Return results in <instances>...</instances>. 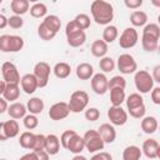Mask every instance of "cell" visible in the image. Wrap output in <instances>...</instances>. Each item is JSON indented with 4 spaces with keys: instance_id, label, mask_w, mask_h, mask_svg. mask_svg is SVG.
I'll return each mask as SVG.
<instances>
[{
    "instance_id": "9a60e30c",
    "label": "cell",
    "mask_w": 160,
    "mask_h": 160,
    "mask_svg": "<svg viewBox=\"0 0 160 160\" xmlns=\"http://www.w3.org/2000/svg\"><path fill=\"white\" fill-rule=\"evenodd\" d=\"M20 85H21V89L24 90V92L28 94V95L34 94V92L36 91V89L39 88L38 79L35 78L34 74H25V75L21 78Z\"/></svg>"
},
{
    "instance_id": "277c9868",
    "label": "cell",
    "mask_w": 160,
    "mask_h": 160,
    "mask_svg": "<svg viewBox=\"0 0 160 160\" xmlns=\"http://www.w3.org/2000/svg\"><path fill=\"white\" fill-rule=\"evenodd\" d=\"M24 48V39L19 35H1L0 50L2 52H18Z\"/></svg>"
},
{
    "instance_id": "9c48e42d",
    "label": "cell",
    "mask_w": 160,
    "mask_h": 160,
    "mask_svg": "<svg viewBox=\"0 0 160 160\" xmlns=\"http://www.w3.org/2000/svg\"><path fill=\"white\" fill-rule=\"evenodd\" d=\"M50 72H51V68L48 62L45 61H39L35 64L34 66V75L38 79L39 82V88H45L49 82V78H50Z\"/></svg>"
},
{
    "instance_id": "1f68e13d",
    "label": "cell",
    "mask_w": 160,
    "mask_h": 160,
    "mask_svg": "<svg viewBox=\"0 0 160 160\" xmlns=\"http://www.w3.org/2000/svg\"><path fill=\"white\" fill-rule=\"evenodd\" d=\"M130 22L134 26H145L148 22V14L141 10H135L130 15Z\"/></svg>"
},
{
    "instance_id": "5b68a950",
    "label": "cell",
    "mask_w": 160,
    "mask_h": 160,
    "mask_svg": "<svg viewBox=\"0 0 160 160\" xmlns=\"http://www.w3.org/2000/svg\"><path fill=\"white\" fill-rule=\"evenodd\" d=\"M82 138L85 141V149L89 152H99L105 146V142L98 130H88Z\"/></svg>"
},
{
    "instance_id": "be15d7a7",
    "label": "cell",
    "mask_w": 160,
    "mask_h": 160,
    "mask_svg": "<svg viewBox=\"0 0 160 160\" xmlns=\"http://www.w3.org/2000/svg\"><path fill=\"white\" fill-rule=\"evenodd\" d=\"M158 52H159V55H160V44H159V48H158Z\"/></svg>"
},
{
    "instance_id": "30bf717a",
    "label": "cell",
    "mask_w": 160,
    "mask_h": 160,
    "mask_svg": "<svg viewBox=\"0 0 160 160\" xmlns=\"http://www.w3.org/2000/svg\"><path fill=\"white\" fill-rule=\"evenodd\" d=\"M20 132V126L19 122L14 119L11 120H6L0 122V140H6V139H11L18 136Z\"/></svg>"
},
{
    "instance_id": "4fadbf2b",
    "label": "cell",
    "mask_w": 160,
    "mask_h": 160,
    "mask_svg": "<svg viewBox=\"0 0 160 160\" xmlns=\"http://www.w3.org/2000/svg\"><path fill=\"white\" fill-rule=\"evenodd\" d=\"M108 118L111 125L121 126L125 125L128 121V112L121 106H110L108 110Z\"/></svg>"
},
{
    "instance_id": "ee69618b",
    "label": "cell",
    "mask_w": 160,
    "mask_h": 160,
    "mask_svg": "<svg viewBox=\"0 0 160 160\" xmlns=\"http://www.w3.org/2000/svg\"><path fill=\"white\" fill-rule=\"evenodd\" d=\"M100 118V111L98 108H89L85 110V119L89 121H96Z\"/></svg>"
},
{
    "instance_id": "9f6ffc18",
    "label": "cell",
    "mask_w": 160,
    "mask_h": 160,
    "mask_svg": "<svg viewBox=\"0 0 160 160\" xmlns=\"http://www.w3.org/2000/svg\"><path fill=\"white\" fill-rule=\"evenodd\" d=\"M6 25H9V18H6L5 15H0V29H4Z\"/></svg>"
},
{
    "instance_id": "6f0895ef",
    "label": "cell",
    "mask_w": 160,
    "mask_h": 160,
    "mask_svg": "<svg viewBox=\"0 0 160 160\" xmlns=\"http://www.w3.org/2000/svg\"><path fill=\"white\" fill-rule=\"evenodd\" d=\"M5 88H6V81L1 80V81H0V94H2V92H4Z\"/></svg>"
},
{
    "instance_id": "cb8c5ba5",
    "label": "cell",
    "mask_w": 160,
    "mask_h": 160,
    "mask_svg": "<svg viewBox=\"0 0 160 160\" xmlns=\"http://www.w3.org/2000/svg\"><path fill=\"white\" fill-rule=\"evenodd\" d=\"M1 96L6 101H15V100H18L19 96H20L19 84H6V88H5L4 92L1 94Z\"/></svg>"
},
{
    "instance_id": "e0dca14e",
    "label": "cell",
    "mask_w": 160,
    "mask_h": 160,
    "mask_svg": "<svg viewBox=\"0 0 160 160\" xmlns=\"http://www.w3.org/2000/svg\"><path fill=\"white\" fill-rule=\"evenodd\" d=\"M158 149H159V142L155 139H146L142 144L141 151L148 159H155L158 158Z\"/></svg>"
},
{
    "instance_id": "3957f363",
    "label": "cell",
    "mask_w": 160,
    "mask_h": 160,
    "mask_svg": "<svg viewBox=\"0 0 160 160\" xmlns=\"http://www.w3.org/2000/svg\"><path fill=\"white\" fill-rule=\"evenodd\" d=\"M135 88L139 94H149L154 89V79L146 70H138L134 75Z\"/></svg>"
},
{
    "instance_id": "f6af8a7d",
    "label": "cell",
    "mask_w": 160,
    "mask_h": 160,
    "mask_svg": "<svg viewBox=\"0 0 160 160\" xmlns=\"http://www.w3.org/2000/svg\"><path fill=\"white\" fill-rule=\"evenodd\" d=\"M130 116L134 118V119H142L145 116V112H146V108H145V104L139 106V108H135V109H131V110H128Z\"/></svg>"
},
{
    "instance_id": "d4e9b609",
    "label": "cell",
    "mask_w": 160,
    "mask_h": 160,
    "mask_svg": "<svg viewBox=\"0 0 160 160\" xmlns=\"http://www.w3.org/2000/svg\"><path fill=\"white\" fill-rule=\"evenodd\" d=\"M10 8H11V11L15 14V15H24L29 11V8H30V2L28 0H12L10 2Z\"/></svg>"
},
{
    "instance_id": "11a10c76",
    "label": "cell",
    "mask_w": 160,
    "mask_h": 160,
    "mask_svg": "<svg viewBox=\"0 0 160 160\" xmlns=\"http://www.w3.org/2000/svg\"><path fill=\"white\" fill-rule=\"evenodd\" d=\"M19 160H38V158H36V154L34 151H31V152H28V154L22 155Z\"/></svg>"
},
{
    "instance_id": "484cf974",
    "label": "cell",
    "mask_w": 160,
    "mask_h": 160,
    "mask_svg": "<svg viewBox=\"0 0 160 160\" xmlns=\"http://www.w3.org/2000/svg\"><path fill=\"white\" fill-rule=\"evenodd\" d=\"M44 106H45V104H44L42 99L36 98V96H35V98H31V99L28 100V102H26L28 111H29L30 114H32V115L41 114L42 110H44Z\"/></svg>"
},
{
    "instance_id": "db71d44e",
    "label": "cell",
    "mask_w": 160,
    "mask_h": 160,
    "mask_svg": "<svg viewBox=\"0 0 160 160\" xmlns=\"http://www.w3.org/2000/svg\"><path fill=\"white\" fill-rule=\"evenodd\" d=\"M9 106H8V101L1 96L0 98V114H4L5 111H8Z\"/></svg>"
},
{
    "instance_id": "680465c9",
    "label": "cell",
    "mask_w": 160,
    "mask_h": 160,
    "mask_svg": "<svg viewBox=\"0 0 160 160\" xmlns=\"http://www.w3.org/2000/svg\"><path fill=\"white\" fill-rule=\"evenodd\" d=\"M71 160H88V159H86L85 156H82V155H80V154H79V155H75Z\"/></svg>"
},
{
    "instance_id": "60d3db41",
    "label": "cell",
    "mask_w": 160,
    "mask_h": 160,
    "mask_svg": "<svg viewBox=\"0 0 160 160\" xmlns=\"http://www.w3.org/2000/svg\"><path fill=\"white\" fill-rule=\"evenodd\" d=\"M22 122H24V126H25L28 130H32V129L38 128V125H39V120H38L36 115H32V114L26 115V116L24 118Z\"/></svg>"
},
{
    "instance_id": "7c38bea8",
    "label": "cell",
    "mask_w": 160,
    "mask_h": 160,
    "mask_svg": "<svg viewBox=\"0 0 160 160\" xmlns=\"http://www.w3.org/2000/svg\"><path fill=\"white\" fill-rule=\"evenodd\" d=\"M70 114V109H69V104L65 101H60V102H55L54 105L50 106L49 110V118L54 121H59L62 119H66Z\"/></svg>"
},
{
    "instance_id": "f35d334b",
    "label": "cell",
    "mask_w": 160,
    "mask_h": 160,
    "mask_svg": "<svg viewBox=\"0 0 160 160\" xmlns=\"http://www.w3.org/2000/svg\"><path fill=\"white\" fill-rule=\"evenodd\" d=\"M125 86H126V80H125V78L121 76V75H115V76H112V78L109 80V90L115 89V88L125 89Z\"/></svg>"
},
{
    "instance_id": "74e56055",
    "label": "cell",
    "mask_w": 160,
    "mask_h": 160,
    "mask_svg": "<svg viewBox=\"0 0 160 160\" xmlns=\"http://www.w3.org/2000/svg\"><path fill=\"white\" fill-rule=\"evenodd\" d=\"M115 66H116L115 60L110 56H105V58L100 59V61H99V68L102 72H111L115 69Z\"/></svg>"
},
{
    "instance_id": "b9f144b4",
    "label": "cell",
    "mask_w": 160,
    "mask_h": 160,
    "mask_svg": "<svg viewBox=\"0 0 160 160\" xmlns=\"http://www.w3.org/2000/svg\"><path fill=\"white\" fill-rule=\"evenodd\" d=\"M45 145H46V136H45V135H42V134H36L35 144H34L32 151L45 150Z\"/></svg>"
},
{
    "instance_id": "8fae6325",
    "label": "cell",
    "mask_w": 160,
    "mask_h": 160,
    "mask_svg": "<svg viewBox=\"0 0 160 160\" xmlns=\"http://www.w3.org/2000/svg\"><path fill=\"white\" fill-rule=\"evenodd\" d=\"M139 34L134 28H126L122 30L119 38V46L122 49H131L138 44Z\"/></svg>"
},
{
    "instance_id": "5bb4252c",
    "label": "cell",
    "mask_w": 160,
    "mask_h": 160,
    "mask_svg": "<svg viewBox=\"0 0 160 160\" xmlns=\"http://www.w3.org/2000/svg\"><path fill=\"white\" fill-rule=\"evenodd\" d=\"M90 82H91L92 91L95 94H98V95H104L109 90V79L102 72L94 74V76L91 78Z\"/></svg>"
},
{
    "instance_id": "7bdbcfd3",
    "label": "cell",
    "mask_w": 160,
    "mask_h": 160,
    "mask_svg": "<svg viewBox=\"0 0 160 160\" xmlns=\"http://www.w3.org/2000/svg\"><path fill=\"white\" fill-rule=\"evenodd\" d=\"M75 134H76L75 130H66V131H64V132L61 134V136H60V142H61V146H62L64 149H68V144H69V141L71 140V138H72Z\"/></svg>"
},
{
    "instance_id": "03108f58",
    "label": "cell",
    "mask_w": 160,
    "mask_h": 160,
    "mask_svg": "<svg viewBox=\"0 0 160 160\" xmlns=\"http://www.w3.org/2000/svg\"><path fill=\"white\" fill-rule=\"evenodd\" d=\"M1 160H6V159H1Z\"/></svg>"
},
{
    "instance_id": "44dd1931",
    "label": "cell",
    "mask_w": 160,
    "mask_h": 160,
    "mask_svg": "<svg viewBox=\"0 0 160 160\" xmlns=\"http://www.w3.org/2000/svg\"><path fill=\"white\" fill-rule=\"evenodd\" d=\"M75 72L80 80H91V78L94 76V68L89 62H81L76 66Z\"/></svg>"
},
{
    "instance_id": "7402d4cb",
    "label": "cell",
    "mask_w": 160,
    "mask_h": 160,
    "mask_svg": "<svg viewBox=\"0 0 160 160\" xmlns=\"http://www.w3.org/2000/svg\"><path fill=\"white\" fill-rule=\"evenodd\" d=\"M60 139L55 134H49L46 135V145H45V151L49 155H56L60 150Z\"/></svg>"
},
{
    "instance_id": "6125c7cd",
    "label": "cell",
    "mask_w": 160,
    "mask_h": 160,
    "mask_svg": "<svg viewBox=\"0 0 160 160\" xmlns=\"http://www.w3.org/2000/svg\"><path fill=\"white\" fill-rule=\"evenodd\" d=\"M158 22H159V26H160V14H159V16H158Z\"/></svg>"
},
{
    "instance_id": "4316f807",
    "label": "cell",
    "mask_w": 160,
    "mask_h": 160,
    "mask_svg": "<svg viewBox=\"0 0 160 160\" xmlns=\"http://www.w3.org/2000/svg\"><path fill=\"white\" fill-rule=\"evenodd\" d=\"M126 100L125 96V89L121 88H115L110 90V101L111 106H121V104Z\"/></svg>"
},
{
    "instance_id": "4dcf8cb0",
    "label": "cell",
    "mask_w": 160,
    "mask_h": 160,
    "mask_svg": "<svg viewBox=\"0 0 160 160\" xmlns=\"http://www.w3.org/2000/svg\"><path fill=\"white\" fill-rule=\"evenodd\" d=\"M35 138H36V134H32L31 131H24L19 138V144L24 149L32 150L35 144Z\"/></svg>"
},
{
    "instance_id": "f5cc1de1",
    "label": "cell",
    "mask_w": 160,
    "mask_h": 160,
    "mask_svg": "<svg viewBox=\"0 0 160 160\" xmlns=\"http://www.w3.org/2000/svg\"><path fill=\"white\" fill-rule=\"evenodd\" d=\"M36 154L38 160H49V154L45 150H40V151H34Z\"/></svg>"
},
{
    "instance_id": "52a82bcc",
    "label": "cell",
    "mask_w": 160,
    "mask_h": 160,
    "mask_svg": "<svg viewBox=\"0 0 160 160\" xmlns=\"http://www.w3.org/2000/svg\"><path fill=\"white\" fill-rule=\"evenodd\" d=\"M116 66H118L119 71L121 74H124V75L135 74L138 71V64H136L134 56L130 55V54H121V55H119Z\"/></svg>"
},
{
    "instance_id": "603a6c76",
    "label": "cell",
    "mask_w": 160,
    "mask_h": 160,
    "mask_svg": "<svg viewBox=\"0 0 160 160\" xmlns=\"http://www.w3.org/2000/svg\"><path fill=\"white\" fill-rule=\"evenodd\" d=\"M90 51L92 54V56L95 58H105L106 54H108V44L101 39L99 40H95L92 44H91V48H90Z\"/></svg>"
},
{
    "instance_id": "f1b7e54d",
    "label": "cell",
    "mask_w": 160,
    "mask_h": 160,
    "mask_svg": "<svg viewBox=\"0 0 160 160\" xmlns=\"http://www.w3.org/2000/svg\"><path fill=\"white\" fill-rule=\"evenodd\" d=\"M66 40H68V44L71 46V48H79V46H82L86 41V34L84 30L81 31H78L72 35H69L66 36Z\"/></svg>"
},
{
    "instance_id": "6da1fadb",
    "label": "cell",
    "mask_w": 160,
    "mask_h": 160,
    "mask_svg": "<svg viewBox=\"0 0 160 160\" xmlns=\"http://www.w3.org/2000/svg\"><path fill=\"white\" fill-rule=\"evenodd\" d=\"M90 11L92 15V20L98 25H110L114 19V8L110 2L104 0H95L90 5Z\"/></svg>"
},
{
    "instance_id": "8992f818",
    "label": "cell",
    "mask_w": 160,
    "mask_h": 160,
    "mask_svg": "<svg viewBox=\"0 0 160 160\" xmlns=\"http://www.w3.org/2000/svg\"><path fill=\"white\" fill-rule=\"evenodd\" d=\"M68 104H69L70 112H75V114L81 112L82 110L86 109L89 104V95L84 90H76L71 94Z\"/></svg>"
},
{
    "instance_id": "d6986e66",
    "label": "cell",
    "mask_w": 160,
    "mask_h": 160,
    "mask_svg": "<svg viewBox=\"0 0 160 160\" xmlns=\"http://www.w3.org/2000/svg\"><path fill=\"white\" fill-rule=\"evenodd\" d=\"M140 126H141V130L145 134L150 135V134H154L159 129V122H158L155 116H144L141 119Z\"/></svg>"
},
{
    "instance_id": "2e32d148",
    "label": "cell",
    "mask_w": 160,
    "mask_h": 160,
    "mask_svg": "<svg viewBox=\"0 0 160 160\" xmlns=\"http://www.w3.org/2000/svg\"><path fill=\"white\" fill-rule=\"evenodd\" d=\"M98 131L105 144H111L116 139V130H115L114 125H111V124H108V122L101 124L100 128L98 129Z\"/></svg>"
},
{
    "instance_id": "d6a6232c",
    "label": "cell",
    "mask_w": 160,
    "mask_h": 160,
    "mask_svg": "<svg viewBox=\"0 0 160 160\" xmlns=\"http://www.w3.org/2000/svg\"><path fill=\"white\" fill-rule=\"evenodd\" d=\"M119 36V30L116 26L114 25H108L105 26L104 31H102V40L106 42V44H111L114 42Z\"/></svg>"
},
{
    "instance_id": "ba28073f",
    "label": "cell",
    "mask_w": 160,
    "mask_h": 160,
    "mask_svg": "<svg viewBox=\"0 0 160 160\" xmlns=\"http://www.w3.org/2000/svg\"><path fill=\"white\" fill-rule=\"evenodd\" d=\"M1 75H2V80L6 81V84H20V81H21L18 68L15 66V64H12L10 61L2 62Z\"/></svg>"
},
{
    "instance_id": "c3c4849f",
    "label": "cell",
    "mask_w": 160,
    "mask_h": 160,
    "mask_svg": "<svg viewBox=\"0 0 160 160\" xmlns=\"http://www.w3.org/2000/svg\"><path fill=\"white\" fill-rule=\"evenodd\" d=\"M90 160H112V156H111V154H109L106 151H99V152L94 154L90 158Z\"/></svg>"
},
{
    "instance_id": "ac0fdd59",
    "label": "cell",
    "mask_w": 160,
    "mask_h": 160,
    "mask_svg": "<svg viewBox=\"0 0 160 160\" xmlns=\"http://www.w3.org/2000/svg\"><path fill=\"white\" fill-rule=\"evenodd\" d=\"M26 111H28V108L21 104V102H12L11 105H9V109H8V114L11 119L14 120H19V119H24L26 116Z\"/></svg>"
},
{
    "instance_id": "f546056e",
    "label": "cell",
    "mask_w": 160,
    "mask_h": 160,
    "mask_svg": "<svg viewBox=\"0 0 160 160\" xmlns=\"http://www.w3.org/2000/svg\"><path fill=\"white\" fill-rule=\"evenodd\" d=\"M52 71H54V74L58 79H66L71 74V68L68 62L61 61V62H56L54 65Z\"/></svg>"
},
{
    "instance_id": "f907efd6",
    "label": "cell",
    "mask_w": 160,
    "mask_h": 160,
    "mask_svg": "<svg viewBox=\"0 0 160 160\" xmlns=\"http://www.w3.org/2000/svg\"><path fill=\"white\" fill-rule=\"evenodd\" d=\"M124 4H125L126 8L135 10V9H138V8H140L142 5V0H125Z\"/></svg>"
},
{
    "instance_id": "8d00e7d4",
    "label": "cell",
    "mask_w": 160,
    "mask_h": 160,
    "mask_svg": "<svg viewBox=\"0 0 160 160\" xmlns=\"http://www.w3.org/2000/svg\"><path fill=\"white\" fill-rule=\"evenodd\" d=\"M38 35H39V38H40L41 40L50 41V40H52V39L55 38L56 32H54L50 28H48L44 22H41V24L39 25V28H38Z\"/></svg>"
},
{
    "instance_id": "7dc6e473",
    "label": "cell",
    "mask_w": 160,
    "mask_h": 160,
    "mask_svg": "<svg viewBox=\"0 0 160 160\" xmlns=\"http://www.w3.org/2000/svg\"><path fill=\"white\" fill-rule=\"evenodd\" d=\"M78 31H81V28L75 22V20H71V21H69L66 24V26H65V35L66 36L72 35V34H75Z\"/></svg>"
},
{
    "instance_id": "ab89813d",
    "label": "cell",
    "mask_w": 160,
    "mask_h": 160,
    "mask_svg": "<svg viewBox=\"0 0 160 160\" xmlns=\"http://www.w3.org/2000/svg\"><path fill=\"white\" fill-rule=\"evenodd\" d=\"M74 20H75V22L81 28V30H86V29L90 28L91 20H90V16L86 15V14H78Z\"/></svg>"
},
{
    "instance_id": "681fc988",
    "label": "cell",
    "mask_w": 160,
    "mask_h": 160,
    "mask_svg": "<svg viewBox=\"0 0 160 160\" xmlns=\"http://www.w3.org/2000/svg\"><path fill=\"white\" fill-rule=\"evenodd\" d=\"M150 96H151V101L155 105H160V86L154 88L150 92Z\"/></svg>"
},
{
    "instance_id": "ffe728a7",
    "label": "cell",
    "mask_w": 160,
    "mask_h": 160,
    "mask_svg": "<svg viewBox=\"0 0 160 160\" xmlns=\"http://www.w3.org/2000/svg\"><path fill=\"white\" fill-rule=\"evenodd\" d=\"M84 149H85L84 138L80 136V135H78V134H75V135L71 138V140L69 141L66 150H69L70 152H72V154H75V155H79V154H81V151H82Z\"/></svg>"
},
{
    "instance_id": "e575fe53",
    "label": "cell",
    "mask_w": 160,
    "mask_h": 160,
    "mask_svg": "<svg viewBox=\"0 0 160 160\" xmlns=\"http://www.w3.org/2000/svg\"><path fill=\"white\" fill-rule=\"evenodd\" d=\"M42 22H44L48 28H50L54 32H56V34H58V31H59L60 28H61V20H60V18L56 16V15H48L46 18H44Z\"/></svg>"
},
{
    "instance_id": "816d5d0a",
    "label": "cell",
    "mask_w": 160,
    "mask_h": 160,
    "mask_svg": "<svg viewBox=\"0 0 160 160\" xmlns=\"http://www.w3.org/2000/svg\"><path fill=\"white\" fill-rule=\"evenodd\" d=\"M152 79H154V81H156V82H159L160 84V64L159 65H156V66H154V69H152Z\"/></svg>"
},
{
    "instance_id": "94428289",
    "label": "cell",
    "mask_w": 160,
    "mask_h": 160,
    "mask_svg": "<svg viewBox=\"0 0 160 160\" xmlns=\"http://www.w3.org/2000/svg\"><path fill=\"white\" fill-rule=\"evenodd\" d=\"M158 159H160V145H159V149H158Z\"/></svg>"
},
{
    "instance_id": "91938a15",
    "label": "cell",
    "mask_w": 160,
    "mask_h": 160,
    "mask_svg": "<svg viewBox=\"0 0 160 160\" xmlns=\"http://www.w3.org/2000/svg\"><path fill=\"white\" fill-rule=\"evenodd\" d=\"M151 4L156 8H160V0H151Z\"/></svg>"
},
{
    "instance_id": "e7e4bbea",
    "label": "cell",
    "mask_w": 160,
    "mask_h": 160,
    "mask_svg": "<svg viewBox=\"0 0 160 160\" xmlns=\"http://www.w3.org/2000/svg\"><path fill=\"white\" fill-rule=\"evenodd\" d=\"M159 131H160V125H159Z\"/></svg>"
},
{
    "instance_id": "7a4b0ae2",
    "label": "cell",
    "mask_w": 160,
    "mask_h": 160,
    "mask_svg": "<svg viewBox=\"0 0 160 160\" xmlns=\"http://www.w3.org/2000/svg\"><path fill=\"white\" fill-rule=\"evenodd\" d=\"M159 39H160V26L154 22L146 24L142 29V36H141L142 49L148 52H152L158 50Z\"/></svg>"
},
{
    "instance_id": "d590c367",
    "label": "cell",
    "mask_w": 160,
    "mask_h": 160,
    "mask_svg": "<svg viewBox=\"0 0 160 160\" xmlns=\"http://www.w3.org/2000/svg\"><path fill=\"white\" fill-rule=\"evenodd\" d=\"M48 12V8L45 4L42 2H36L34 4L31 8H30V15L32 18H36V19H40V18H46Z\"/></svg>"
},
{
    "instance_id": "bcb514c9",
    "label": "cell",
    "mask_w": 160,
    "mask_h": 160,
    "mask_svg": "<svg viewBox=\"0 0 160 160\" xmlns=\"http://www.w3.org/2000/svg\"><path fill=\"white\" fill-rule=\"evenodd\" d=\"M24 25V20L19 15H12L9 18V26L12 29H20Z\"/></svg>"
},
{
    "instance_id": "83f0119b",
    "label": "cell",
    "mask_w": 160,
    "mask_h": 160,
    "mask_svg": "<svg viewBox=\"0 0 160 160\" xmlns=\"http://www.w3.org/2000/svg\"><path fill=\"white\" fill-rule=\"evenodd\" d=\"M142 155V151L136 145L126 146L122 151V160H140Z\"/></svg>"
},
{
    "instance_id": "836d02e7",
    "label": "cell",
    "mask_w": 160,
    "mask_h": 160,
    "mask_svg": "<svg viewBox=\"0 0 160 160\" xmlns=\"http://www.w3.org/2000/svg\"><path fill=\"white\" fill-rule=\"evenodd\" d=\"M126 108L128 110H131V109H135V108H139L141 105H144V99L142 96L139 94V92H132L130 94L128 98H126Z\"/></svg>"
}]
</instances>
